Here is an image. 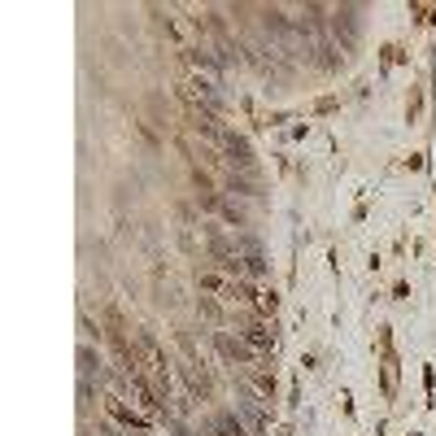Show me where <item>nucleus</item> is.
I'll return each instance as SVG.
<instances>
[{
	"instance_id": "obj_3",
	"label": "nucleus",
	"mask_w": 436,
	"mask_h": 436,
	"mask_svg": "<svg viewBox=\"0 0 436 436\" xmlns=\"http://www.w3.org/2000/svg\"><path fill=\"white\" fill-rule=\"evenodd\" d=\"M218 349H223V353H227V358H245V362L253 358V349H249L245 341H232V336H227V332H218Z\"/></svg>"
},
{
	"instance_id": "obj_1",
	"label": "nucleus",
	"mask_w": 436,
	"mask_h": 436,
	"mask_svg": "<svg viewBox=\"0 0 436 436\" xmlns=\"http://www.w3.org/2000/svg\"><path fill=\"white\" fill-rule=\"evenodd\" d=\"M245 341L257 345V349H275V332H271L266 323H257V318H245Z\"/></svg>"
},
{
	"instance_id": "obj_5",
	"label": "nucleus",
	"mask_w": 436,
	"mask_h": 436,
	"mask_svg": "<svg viewBox=\"0 0 436 436\" xmlns=\"http://www.w3.org/2000/svg\"><path fill=\"white\" fill-rule=\"evenodd\" d=\"M218 432H223V436H245V432H240V423H236L232 414H223V419H218Z\"/></svg>"
},
{
	"instance_id": "obj_2",
	"label": "nucleus",
	"mask_w": 436,
	"mask_h": 436,
	"mask_svg": "<svg viewBox=\"0 0 436 436\" xmlns=\"http://www.w3.org/2000/svg\"><path fill=\"white\" fill-rule=\"evenodd\" d=\"M223 149L232 153V161H236V166H249V161H253V157H249V144L240 140V136H223Z\"/></svg>"
},
{
	"instance_id": "obj_4",
	"label": "nucleus",
	"mask_w": 436,
	"mask_h": 436,
	"mask_svg": "<svg viewBox=\"0 0 436 436\" xmlns=\"http://www.w3.org/2000/svg\"><path fill=\"white\" fill-rule=\"evenodd\" d=\"M236 406H240V414H245V419H249V428H253V432H262V428H266V414H262V410H257V406H253V401H249V397H245V401H236Z\"/></svg>"
}]
</instances>
